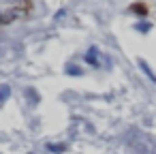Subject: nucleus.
Here are the masks:
<instances>
[{
    "instance_id": "nucleus-1",
    "label": "nucleus",
    "mask_w": 156,
    "mask_h": 154,
    "mask_svg": "<svg viewBox=\"0 0 156 154\" xmlns=\"http://www.w3.org/2000/svg\"><path fill=\"white\" fill-rule=\"evenodd\" d=\"M133 145H135L141 154H154V145H152L143 135H139V141H135V139H133Z\"/></svg>"
},
{
    "instance_id": "nucleus-2",
    "label": "nucleus",
    "mask_w": 156,
    "mask_h": 154,
    "mask_svg": "<svg viewBox=\"0 0 156 154\" xmlns=\"http://www.w3.org/2000/svg\"><path fill=\"white\" fill-rule=\"evenodd\" d=\"M86 62H90L92 66H98V52H96L94 47H92V49L86 54Z\"/></svg>"
},
{
    "instance_id": "nucleus-3",
    "label": "nucleus",
    "mask_w": 156,
    "mask_h": 154,
    "mask_svg": "<svg viewBox=\"0 0 156 154\" xmlns=\"http://www.w3.org/2000/svg\"><path fill=\"white\" fill-rule=\"evenodd\" d=\"M139 66L143 69V73H145V75H147V77H150L152 81H156V75H154V73L150 71V66H147V62H145V60H139Z\"/></svg>"
},
{
    "instance_id": "nucleus-4",
    "label": "nucleus",
    "mask_w": 156,
    "mask_h": 154,
    "mask_svg": "<svg viewBox=\"0 0 156 154\" xmlns=\"http://www.w3.org/2000/svg\"><path fill=\"white\" fill-rule=\"evenodd\" d=\"M9 94H11V88L9 86H0V103H5L9 98Z\"/></svg>"
},
{
    "instance_id": "nucleus-5",
    "label": "nucleus",
    "mask_w": 156,
    "mask_h": 154,
    "mask_svg": "<svg viewBox=\"0 0 156 154\" xmlns=\"http://www.w3.org/2000/svg\"><path fill=\"white\" fill-rule=\"evenodd\" d=\"M47 148H49L51 152H64V145H62V143H58V145H54V143H49Z\"/></svg>"
},
{
    "instance_id": "nucleus-6",
    "label": "nucleus",
    "mask_w": 156,
    "mask_h": 154,
    "mask_svg": "<svg viewBox=\"0 0 156 154\" xmlns=\"http://www.w3.org/2000/svg\"><path fill=\"white\" fill-rule=\"evenodd\" d=\"M9 2H20V0H9Z\"/></svg>"
}]
</instances>
